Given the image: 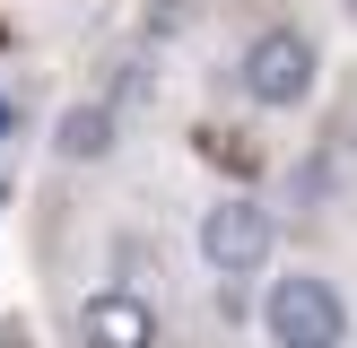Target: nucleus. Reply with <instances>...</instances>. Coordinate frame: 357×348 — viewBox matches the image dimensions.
Here are the masks:
<instances>
[{
    "label": "nucleus",
    "instance_id": "1",
    "mask_svg": "<svg viewBox=\"0 0 357 348\" xmlns=\"http://www.w3.org/2000/svg\"><path fill=\"white\" fill-rule=\"evenodd\" d=\"M261 331H271L279 348H340L349 340V305H340L331 278L288 270V278H271V296H261Z\"/></svg>",
    "mask_w": 357,
    "mask_h": 348
},
{
    "label": "nucleus",
    "instance_id": "2",
    "mask_svg": "<svg viewBox=\"0 0 357 348\" xmlns=\"http://www.w3.org/2000/svg\"><path fill=\"white\" fill-rule=\"evenodd\" d=\"M314 70H323L314 35L271 26V35H253V52H244V96L271 104V113H288V104H305V96H314Z\"/></svg>",
    "mask_w": 357,
    "mask_h": 348
},
{
    "label": "nucleus",
    "instance_id": "3",
    "mask_svg": "<svg viewBox=\"0 0 357 348\" xmlns=\"http://www.w3.org/2000/svg\"><path fill=\"white\" fill-rule=\"evenodd\" d=\"M201 261L218 278H253L261 261H271V209H261L253 191H227V200L201 218Z\"/></svg>",
    "mask_w": 357,
    "mask_h": 348
},
{
    "label": "nucleus",
    "instance_id": "4",
    "mask_svg": "<svg viewBox=\"0 0 357 348\" xmlns=\"http://www.w3.org/2000/svg\"><path fill=\"white\" fill-rule=\"evenodd\" d=\"M79 340L87 348H157V313L139 305L131 287H105L79 305Z\"/></svg>",
    "mask_w": 357,
    "mask_h": 348
},
{
    "label": "nucleus",
    "instance_id": "5",
    "mask_svg": "<svg viewBox=\"0 0 357 348\" xmlns=\"http://www.w3.org/2000/svg\"><path fill=\"white\" fill-rule=\"evenodd\" d=\"M52 148H61L70 166H96V157L114 148V104H70V113H61V139H52Z\"/></svg>",
    "mask_w": 357,
    "mask_h": 348
},
{
    "label": "nucleus",
    "instance_id": "6",
    "mask_svg": "<svg viewBox=\"0 0 357 348\" xmlns=\"http://www.w3.org/2000/svg\"><path fill=\"white\" fill-rule=\"evenodd\" d=\"M9 131H17V113H9V96H0V139H9Z\"/></svg>",
    "mask_w": 357,
    "mask_h": 348
},
{
    "label": "nucleus",
    "instance_id": "7",
    "mask_svg": "<svg viewBox=\"0 0 357 348\" xmlns=\"http://www.w3.org/2000/svg\"><path fill=\"white\" fill-rule=\"evenodd\" d=\"M349 17H357V0H349Z\"/></svg>",
    "mask_w": 357,
    "mask_h": 348
}]
</instances>
